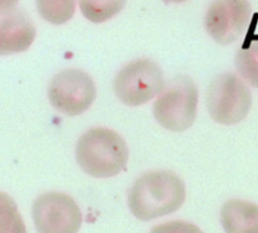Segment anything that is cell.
<instances>
[{
  "label": "cell",
  "instance_id": "cell-7",
  "mask_svg": "<svg viewBox=\"0 0 258 233\" xmlns=\"http://www.w3.org/2000/svg\"><path fill=\"white\" fill-rule=\"evenodd\" d=\"M250 105L248 89L233 75L217 78L209 89V112L218 122L232 124L240 121L248 113Z\"/></svg>",
  "mask_w": 258,
  "mask_h": 233
},
{
  "label": "cell",
  "instance_id": "cell-8",
  "mask_svg": "<svg viewBox=\"0 0 258 233\" xmlns=\"http://www.w3.org/2000/svg\"><path fill=\"white\" fill-rule=\"evenodd\" d=\"M250 6L247 2H215L210 8L206 26L209 33L221 43L236 39L247 23Z\"/></svg>",
  "mask_w": 258,
  "mask_h": 233
},
{
  "label": "cell",
  "instance_id": "cell-15",
  "mask_svg": "<svg viewBox=\"0 0 258 233\" xmlns=\"http://www.w3.org/2000/svg\"><path fill=\"white\" fill-rule=\"evenodd\" d=\"M150 233H203L199 227L184 221H171L153 227Z\"/></svg>",
  "mask_w": 258,
  "mask_h": 233
},
{
  "label": "cell",
  "instance_id": "cell-12",
  "mask_svg": "<svg viewBox=\"0 0 258 233\" xmlns=\"http://www.w3.org/2000/svg\"><path fill=\"white\" fill-rule=\"evenodd\" d=\"M240 74L253 86L258 87V40H251L241 48L237 56Z\"/></svg>",
  "mask_w": 258,
  "mask_h": 233
},
{
  "label": "cell",
  "instance_id": "cell-11",
  "mask_svg": "<svg viewBox=\"0 0 258 233\" xmlns=\"http://www.w3.org/2000/svg\"><path fill=\"white\" fill-rule=\"evenodd\" d=\"M0 233H26L16 203L2 192H0Z\"/></svg>",
  "mask_w": 258,
  "mask_h": 233
},
{
  "label": "cell",
  "instance_id": "cell-2",
  "mask_svg": "<svg viewBox=\"0 0 258 233\" xmlns=\"http://www.w3.org/2000/svg\"><path fill=\"white\" fill-rule=\"evenodd\" d=\"M76 154L78 163L85 172L96 178H110L125 167L128 149L117 132L98 127L81 136Z\"/></svg>",
  "mask_w": 258,
  "mask_h": 233
},
{
  "label": "cell",
  "instance_id": "cell-10",
  "mask_svg": "<svg viewBox=\"0 0 258 233\" xmlns=\"http://www.w3.org/2000/svg\"><path fill=\"white\" fill-rule=\"evenodd\" d=\"M221 221L226 233H258V206L230 200L222 207Z\"/></svg>",
  "mask_w": 258,
  "mask_h": 233
},
{
  "label": "cell",
  "instance_id": "cell-14",
  "mask_svg": "<svg viewBox=\"0 0 258 233\" xmlns=\"http://www.w3.org/2000/svg\"><path fill=\"white\" fill-rule=\"evenodd\" d=\"M38 9L41 15L53 23H62L74 13L75 4L72 1H40Z\"/></svg>",
  "mask_w": 258,
  "mask_h": 233
},
{
  "label": "cell",
  "instance_id": "cell-13",
  "mask_svg": "<svg viewBox=\"0 0 258 233\" xmlns=\"http://www.w3.org/2000/svg\"><path fill=\"white\" fill-rule=\"evenodd\" d=\"M122 1H82L83 14L92 21L100 22L116 14L123 6Z\"/></svg>",
  "mask_w": 258,
  "mask_h": 233
},
{
  "label": "cell",
  "instance_id": "cell-9",
  "mask_svg": "<svg viewBox=\"0 0 258 233\" xmlns=\"http://www.w3.org/2000/svg\"><path fill=\"white\" fill-rule=\"evenodd\" d=\"M34 37L35 28L26 15L16 12L0 19V54L23 51Z\"/></svg>",
  "mask_w": 258,
  "mask_h": 233
},
{
  "label": "cell",
  "instance_id": "cell-3",
  "mask_svg": "<svg viewBox=\"0 0 258 233\" xmlns=\"http://www.w3.org/2000/svg\"><path fill=\"white\" fill-rule=\"evenodd\" d=\"M163 87L162 73L150 60H137L120 70L114 82L117 97L131 106L141 105L159 94Z\"/></svg>",
  "mask_w": 258,
  "mask_h": 233
},
{
  "label": "cell",
  "instance_id": "cell-6",
  "mask_svg": "<svg viewBox=\"0 0 258 233\" xmlns=\"http://www.w3.org/2000/svg\"><path fill=\"white\" fill-rule=\"evenodd\" d=\"M96 96L91 77L79 69H67L56 74L48 86L50 103L58 111L77 115L87 110Z\"/></svg>",
  "mask_w": 258,
  "mask_h": 233
},
{
  "label": "cell",
  "instance_id": "cell-5",
  "mask_svg": "<svg viewBox=\"0 0 258 233\" xmlns=\"http://www.w3.org/2000/svg\"><path fill=\"white\" fill-rule=\"evenodd\" d=\"M32 216L38 233H77L82 224L75 200L56 192L39 196L32 206Z\"/></svg>",
  "mask_w": 258,
  "mask_h": 233
},
{
  "label": "cell",
  "instance_id": "cell-1",
  "mask_svg": "<svg viewBox=\"0 0 258 233\" xmlns=\"http://www.w3.org/2000/svg\"><path fill=\"white\" fill-rule=\"evenodd\" d=\"M184 198L182 181L170 171L158 170L144 173L134 183L128 205L136 218L147 221L176 211Z\"/></svg>",
  "mask_w": 258,
  "mask_h": 233
},
{
  "label": "cell",
  "instance_id": "cell-4",
  "mask_svg": "<svg viewBox=\"0 0 258 233\" xmlns=\"http://www.w3.org/2000/svg\"><path fill=\"white\" fill-rule=\"evenodd\" d=\"M197 100L198 94L192 82L184 77L175 79L155 101L154 116L163 127L181 131L195 120Z\"/></svg>",
  "mask_w": 258,
  "mask_h": 233
}]
</instances>
